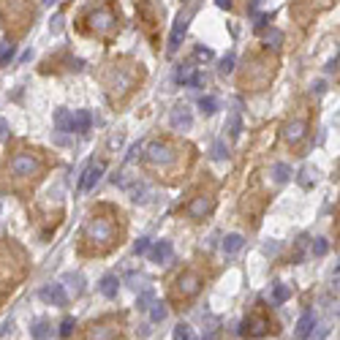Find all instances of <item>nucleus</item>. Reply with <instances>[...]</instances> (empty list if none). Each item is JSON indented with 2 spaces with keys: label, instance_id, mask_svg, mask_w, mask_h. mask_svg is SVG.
Here are the masks:
<instances>
[{
  "label": "nucleus",
  "instance_id": "nucleus-1",
  "mask_svg": "<svg viewBox=\"0 0 340 340\" xmlns=\"http://www.w3.org/2000/svg\"><path fill=\"white\" fill-rule=\"evenodd\" d=\"M85 240L93 243V245L106 248L114 240V223L109 221V218H90V221L85 223Z\"/></svg>",
  "mask_w": 340,
  "mask_h": 340
},
{
  "label": "nucleus",
  "instance_id": "nucleus-2",
  "mask_svg": "<svg viewBox=\"0 0 340 340\" xmlns=\"http://www.w3.org/2000/svg\"><path fill=\"white\" fill-rule=\"evenodd\" d=\"M38 171H41V158L36 153H30V150L16 153L11 158V174L14 177H36Z\"/></svg>",
  "mask_w": 340,
  "mask_h": 340
},
{
  "label": "nucleus",
  "instance_id": "nucleus-3",
  "mask_svg": "<svg viewBox=\"0 0 340 340\" xmlns=\"http://www.w3.org/2000/svg\"><path fill=\"white\" fill-rule=\"evenodd\" d=\"M145 158H147V164H153V166H171L177 153H174V147L166 145V142H153V145H147Z\"/></svg>",
  "mask_w": 340,
  "mask_h": 340
},
{
  "label": "nucleus",
  "instance_id": "nucleus-4",
  "mask_svg": "<svg viewBox=\"0 0 340 340\" xmlns=\"http://www.w3.org/2000/svg\"><path fill=\"white\" fill-rule=\"evenodd\" d=\"M120 338V321L106 319V321H98L87 330V340H117Z\"/></svg>",
  "mask_w": 340,
  "mask_h": 340
},
{
  "label": "nucleus",
  "instance_id": "nucleus-5",
  "mask_svg": "<svg viewBox=\"0 0 340 340\" xmlns=\"http://www.w3.org/2000/svg\"><path fill=\"white\" fill-rule=\"evenodd\" d=\"M201 291V275L199 272H182L180 278H177V294L180 297H196V294Z\"/></svg>",
  "mask_w": 340,
  "mask_h": 340
},
{
  "label": "nucleus",
  "instance_id": "nucleus-6",
  "mask_svg": "<svg viewBox=\"0 0 340 340\" xmlns=\"http://www.w3.org/2000/svg\"><path fill=\"white\" fill-rule=\"evenodd\" d=\"M41 299L49 305H57V308H66L68 305V294H66V286L63 283H49L41 289Z\"/></svg>",
  "mask_w": 340,
  "mask_h": 340
},
{
  "label": "nucleus",
  "instance_id": "nucleus-7",
  "mask_svg": "<svg viewBox=\"0 0 340 340\" xmlns=\"http://www.w3.org/2000/svg\"><path fill=\"white\" fill-rule=\"evenodd\" d=\"M267 319H261V316H253V319H245L243 324H240V335L243 338H264L267 335Z\"/></svg>",
  "mask_w": 340,
  "mask_h": 340
},
{
  "label": "nucleus",
  "instance_id": "nucleus-8",
  "mask_svg": "<svg viewBox=\"0 0 340 340\" xmlns=\"http://www.w3.org/2000/svg\"><path fill=\"white\" fill-rule=\"evenodd\" d=\"M171 128L177 131H188L193 125V114H191V106L188 103H177L174 109H171Z\"/></svg>",
  "mask_w": 340,
  "mask_h": 340
},
{
  "label": "nucleus",
  "instance_id": "nucleus-9",
  "mask_svg": "<svg viewBox=\"0 0 340 340\" xmlns=\"http://www.w3.org/2000/svg\"><path fill=\"white\" fill-rule=\"evenodd\" d=\"M188 22H191V14H180L174 19V27H171V36H169V55H174L180 49V41L188 30Z\"/></svg>",
  "mask_w": 340,
  "mask_h": 340
},
{
  "label": "nucleus",
  "instance_id": "nucleus-10",
  "mask_svg": "<svg viewBox=\"0 0 340 340\" xmlns=\"http://www.w3.org/2000/svg\"><path fill=\"white\" fill-rule=\"evenodd\" d=\"M174 79H177L180 85H188V87H201V85H204V77L193 71V66H191V63H185V66H180V68H177Z\"/></svg>",
  "mask_w": 340,
  "mask_h": 340
},
{
  "label": "nucleus",
  "instance_id": "nucleus-11",
  "mask_svg": "<svg viewBox=\"0 0 340 340\" xmlns=\"http://www.w3.org/2000/svg\"><path fill=\"white\" fill-rule=\"evenodd\" d=\"M90 25H93V30L95 33H109L114 27V16H112V11H106V8H98L90 14Z\"/></svg>",
  "mask_w": 340,
  "mask_h": 340
},
{
  "label": "nucleus",
  "instance_id": "nucleus-12",
  "mask_svg": "<svg viewBox=\"0 0 340 340\" xmlns=\"http://www.w3.org/2000/svg\"><path fill=\"white\" fill-rule=\"evenodd\" d=\"M171 256H174V251H171L169 240H158V243L150 248V258H153L155 264H169Z\"/></svg>",
  "mask_w": 340,
  "mask_h": 340
},
{
  "label": "nucleus",
  "instance_id": "nucleus-13",
  "mask_svg": "<svg viewBox=\"0 0 340 340\" xmlns=\"http://www.w3.org/2000/svg\"><path fill=\"white\" fill-rule=\"evenodd\" d=\"M305 131H308V123H305V120H294V123H286L283 139L291 142V145H297V142L305 139Z\"/></svg>",
  "mask_w": 340,
  "mask_h": 340
},
{
  "label": "nucleus",
  "instance_id": "nucleus-14",
  "mask_svg": "<svg viewBox=\"0 0 340 340\" xmlns=\"http://www.w3.org/2000/svg\"><path fill=\"white\" fill-rule=\"evenodd\" d=\"M210 210H212V199H210V196H196V199L191 201V204H188V215H191L193 221L204 218Z\"/></svg>",
  "mask_w": 340,
  "mask_h": 340
},
{
  "label": "nucleus",
  "instance_id": "nucleus-15",
  "mask_svg": "<svg viewBox=\"0 0 340 340\" xmlns=\"http://www.w3.org/2000/svg\"><path fill=\"white\" fill-rule=\"evenodd\" d=\"M101 174H103V164H93V166H87V169H85L82 182H79V191H90V188H95V182L101 180Z\"/></svg>",
  "mask_w": 340,
  "mask_h": 340
},
{
  "label": "nucleus",
  "instance_id": "nucleus-16",
  "mask_svg": "<svg viewBox=\"0 0 340 340\" xmlns=\"http://www.w3.org/2000/svg\"><path fill=\"white\" fill-rule=\"evenodd\" d=\"M90 125H93V114L87 109H79L77 114H71V131L85 134V131H90Z\"/></svg>",
  "mask_w": 340,
  "mask_h": 340
},
{
  "label": "nucleus",
  "instance_id": "nucleus-17",
  "mask_svg": "<svg viewBox=\"0 0 340 340\" xmlns=\"http://www.w3.org/2000/svg\"><path fill=\"white\" fill-rule=\"evenodd\" d=\"M313 324H316V316L310 313V310L299 316V321H297V340H305V338H308L310 330H313Z\"/></svg>",
  "mask_w": 340,
  "mask_h": 340
},
{
  "label": "nucleus",
  "instance_id": "nucleus-18",
  "mask_svg": "<svg viewBox=\"0 0 340 340\" xmlns=\"http://www.w3.org/2000/svg\"><path fill=\"white\" fill-rule=\"evenodd\" d=\"M63 286H68V291H71L74 297H79V294L85 291V278L79 272H68L66 278H63Z\"/></svg>",
  "mask_w": 340,
  "mask_h": 340
},
{
  "label": "nucleus",
  "instance_id": "nucleus-19",
  "mask_svg": "<svg viewBox=\"0 0 340 340\" xmlns=\"http://www.w3.org/2000/svg\"><path fill=\"white\" fill-rule=\"evenodd\" d=\"M117 289H120L117 275H103V278H101V294H103V297L114 299V297H117Z\"/></svg>",
  "mask_w": 340,
  "mask_h": 340
},
{
  "label": "nucleus",
  "instance_id": "nucleus-20",
  "mask_svg": "<svg viewBox=\"0 0 340 340\" xmlns=\"http://www.w3.org/2000/svg\"><path fill=\"white\" fill-rule=\"evenodd\" d=\"M55 125H57V131H71V112H68V109H57Z\"/></svg>",
  "mask_w": 340,
  "mask_h": 340
},
{
  "label": "nucleus",
  "instance_id": "nucleus-21",
  "mask_svg": "<svg viewBox=\"0 0 340 340\" xmlns=\"http://www.w3.org/2000/svg\"><path fill=\"white\" fill-rule=\"evenodd\" d=\"M131 87V77L128 74H112V90H117V93H125V90Z\"/></svg>",
  "mask_w": 340,
  "mask_h": 340
},
{
  "label": "nucleus",
  "instance_id": "nucleus-22",
  "mask_svg": "<svg viewBox=\"0 0 340 340\" xmlns=\"http://www.w3.org/2000/svg\"><path fill=\"white\" fill-rule=\"evenodd\" d=\"M243 243H245L243 234H229V237L223 240V251H226V253H237L240 248H243Z\"/></svg>",
  "mask_w": 340,
  "mask_h": 340
},
{
  "label": "nucleus",
  "instance_id": "nucleus-23",
  "mask_svg": "<svg viewBox=\"0 0 340 340\" xmlns=\"http://www.w3.org/2000/svg\"><path fill=\"white\" fill-rule=\"evenodd\" d=\"M289 297H291V289H289V286L275 283V291H272V302H275V305H283Z\"/></svg>",
  "mask_w": 340,
  "mask_h": 340
},
{
  "label": "nucleus",
  "instance_id": "nucleus-24",
  "mask_svg": "<svg viewBox=\"0 0 340 340\" xmlns=\"http://www.w3.org/2000/svg\"><path fill=\"white\" fill-rule=\"evenodd\" d=\"M166 316H169V310H166L164 302H153V305H150V319H153L155 324H158V321H164Z\"/></svg>",
  "mask_w": 340,
  "mask_h": 340
},
{
  "label": "nucleus",
  "instance_id": "nucleus-25",
  "mask_svg": "<svg viewBox=\"0 0 340 340\" xmlns=\"http://www.w3.org/2000/svg\"><path fill=\"white\" fill-rule=\"evenodd\" d=\"M30 332H33V340H47L49 332H52V327L47 324V321H36Z\"/></svg>",
  "mask_w": 340,
  "mask_h": 340
},
{
  "label": "nucleus",
  "instance_id": "nucleus-26",
  "mask_svg": "<svg viewBox=\"0 0 340 340\" xmlns=\"http://www.w3.org/2000/svg\"><path fill=\"white\" fill-rule=\"evenodd\" d=\"M289 177H291V169H289L286 164H275V166H272V180H275V182H286Z\"/></svg>",
  "mask_w": 340,
  "mask_h": 340
},
{
  "label": "nucleus",
  "instance_id": "nucleus-27",
  "mask_svg": "<svg viewBox=\"0 0 340 340\" xmlns=\"http://www.w3.org/2000/svg\"><path fill=\"white\" fill-rule=\"evenodd\" d=\"M199 109H201L204 114H215V112H218V101H215L212 95H204V98L199 101Z\"/></svg>",
  "mask_w": 340,
  "mask_h": 340
},
{
  "label": "nucleus",
  "instance_id": "nucleus-28",
  "mask_svg": "<svg viewBox=\"0 0 340 340\" xmlns=\"http://www.w3.org/2000/svg\"><path fill=\"white\" fill-rule=\"evenodd\" d=\"M229 134H232V139H240V134H243V120H240V114H232V120H229Z\"/></svg>",
  "mask_w": 340,
  "mask_h": 340
},
{
  "label": "nucleus",
  "instance_id": "nucleus-29",
  "mask_svg": "<svg viewBox=\"0 0 340 340\" xmlns=\"http://www.w3.org/2000/svg\"><path fill=\"white\" fill-rule=\"evenodd\" d=\"M14 44L11 41H5V44H0V66H5V63L11 60V57H14Z\"/></svg>",
  "mask_w": 340,
  "mask_h": 340
},
{
  "label": "nucleus",
  "instance_id": "nucleus-30",
  "mask_svg": "<svg viewBox=\"0 0 340 340\" xmlns=\"http://www.w3.org/2000/svg\"><path fill=\"white\" fill-rule=\"evenodd\" d=\"M174 340H193V332L188 324H177L174 327Z\"/></svg>",
  "mask_w": 340,
  "mask_h": 340
},
{
  "label": "nucleus",
  "instance_id": "nucleus-31",
  "mask_svg": "<svg viewBox=\"0 0 340 340\" xmlns=\"http://www.w3.org/2000/svg\"><path fill=\"white\" fill-rule=\"evenodd\" d=\"M264 41H267V47L278 49V47H280V41H283V33H280V30H269V33H267V38H264Z\"/></svg>",
  "mask_w": 340,
  "mask_h": 340
},
{
  "label": "nucleus",
  "instance_id": "nucleus-32",
  "mask_svg": "<svg viewBox=\"0 0 340 340\" xmlns=\"http://www.w3.org/2000/svg\"><path fill=\"white\" fill-rule=\"evenodd\" d=\"M218 71H221L223 77H226V74H232V71H234V55H226V57H223V60H221V68H218Z\"/></svg>",
  "mask_w": 340,
  "mask_h": 340
},
{
  "label": "nucleus",
  "instance_id": "nucleus-33",
  "mask_svg": "<svg viewBox=\"0 0 340 340\" xmlns=\"http://www.w3.org/2000/svg\"><path fill=\"white\" fill-rule=\"evenodd\" d=\"M74 327H77V324H74V319H63V324H60V338H68V335L74 332Z\"/></svg>",
  "mask_w": 340,
  "mask_h": 340
},
{
  "label": "nucleus",
  "instance_id": "nucleus-34",
  "mask_svg": "<svg viewBox=\"0 0 340 340\" xmlns=\"http://www.w3.org/2000/svg\"><path fill=\"white\" fill-rule=\"evenodd\" d=\"M212 158H215V161L226 158V147H223V142H215V145H212Z\"/></svg>",
  "mask_w": 340,
  "mask_h": 340
},
{
  "label": "nucleus",
  "instance_id": "nucleus-35",
  "mask_svg": "<svg viewBox=\"0 0 340 340\" xmlns=\"http://www.w3.org/2000/svg\"><path fill=\"white\" fill-rule=\"evenodd\" d=\"M327 251H330V243H327V240H316V243H313V253H316V256H324Z\"/></svg>",
  "mask_w": 340,
  "mask_h": 340
},
{
  "label": "nucleus",
  "instance_id": "nucleus-36",
  "mask_svg": "<svg viewBox=\"0 0 340 340\" xmlns=\"http://www.w3.org/2000/svg\"><path fill=\"white\" fill-rule=\"evenodd\" d=\"M147 251H150V240H147V237H142L139 243L134 245V253H136V256H142V253H147Z\"/></svg>",
  "mask_w": 340,
  "mask_h": 340
},
{
  "label": "nucleus",
  "instance_id": "nucleus-37",
  "mask_svg": "<svg viewBox=\"0 0 340 340\" xmlns=\"http://www.w3.org/2000/svg\"><path fill=\"white\" fill-rule=\"evenodd\" d=\"M150 299H153V294H150V291H145V294L139 297V308H142V310L150 308Z\"/></svg>",
  "mask_w": 340,
  "mask_h": 340
},
{
  "label": "nucleus",
  "instance_id": "nucleus-38",
  "mask_svg": "<svg viewBox=\"0 0 340 340\" xmlns=\"http://www.w3.org/2000/svg\"><path fill=\"white\" fill-rule=\"evenodd\" d=\"M63 30V14L55 16V22H52V33H60Z\"/></svg>",
  "mask_w": 340,
  "mask_h": 340
},
{
  "label": "nucleus",
  "instance_id": "nucleus-39",
  "mask_svg": "<svg viewBox=\"0 0 340 340\" xmlns=\"http://www.w3.org/2000/svg\"><path fill=\"white\" fill-rule=\"evenodd\" d=\"M196 57H201V60H210L212 52H210V49H204V47H199V49H196Z\"/></svg>",
  "mask_w": 340,
  "mask_h": 340
},
{
  "label": "nucleus",
  "instance_id": "nucleus-40",
  "mask_svg": "<svg viewBox=\"0 0 340 340\" xmlns=\"http://www.w3.org/2000/svg\"><path fill=\"white\" fill-rule=\"evenodd\" d=\"M299 182H302L305 188H310V169H302V177H299Z\"/></svg>",
  "mask_w": 340,
  "mask_h": 340
},
{
  "label": "nucleus",
  "instance_id": "nucleus-41",
  "mask_svg": "<svg viewBox=\"0 0 340 340\" xmlns=\"http://www.w3.org/2000/svg\"><path fill=\"white\" fill-rule=\"evenodd\" d=\"M5 136H8V123L0 120V139H5Z\"/></svg>",
  "mask_w": 340,
  "mask_h": 340
},
{
  "label": "nucleus",
  "instance_id": "nucleus-42",
  "mask_svg": "<svg viewBox=\"0 0 340 340\" xmlns=\"http://www.w3.org/2000/svg\"><path fill=\"white\" fill-rule=\"evenodd\" d=\"M218 5H221V8H232V0H215Z\"/></svg>",
  "mask_w": 340,
  "mask_h": 340
},
{
  "label": "nucleus",
  "instance_id": "nucleus-43",
  "mask_svg": "<svg viewBox=\"0 0 340 340\" xmlns=\"http://www.w3.org/2000/svg\"><path fill=\"white\" fill-rule=\"evenodd\" d=\"M44 3H47V5H52V3H57V0H44Z\"/></svg>",
  "mask_w": 340,
  "mask_h": 340
}]
</instances>
